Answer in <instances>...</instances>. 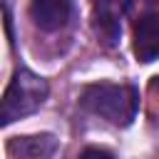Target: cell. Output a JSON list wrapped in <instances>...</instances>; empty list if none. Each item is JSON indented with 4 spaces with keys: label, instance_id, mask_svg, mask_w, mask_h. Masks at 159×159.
<instances>
[{
    "label": "cell",
    "instance_id": "obj_1",
    "mask_svg": "<svg viewBox=\"0 0 159 159\" xmlns=\"http://www.w3.org/2000/svg\"><path fill=\"white\" fill-rule=\"evenodd\" d=\"M80 104L117 124V127H127L132 124V119L137 117V107H139V94L132 84H109V82H97V84H87L80 94Z\"/></svg>",
    "mask_w": 159,
    "mask_h": 159
},
{
    "label": "cell",
    "instance_id": "obj_2",
    "mask_svg": "<svg viewBox=\"0 0 159 159\" xmlns=\"http://www.w3.org/2000/svg\"><path fill=\"white\" fill-rule=\"evenodd\" d=\"M47 99V82L35 75L27 67L15 70L5 94H2V107H0V122L7 127L32 112H37L42 107V102Z\"/></svg>",
    "mask_w": 159,
    "mask_h": 159
},
{
    "label": "cell",
    "instance_id": "obj_3",
    "mask_svg": "<svg viewBox=\"0 0 159 159\" xmlns=\"http://www.w3.org/2000/svg\"><path fill=\"white\" fill-rule=\"evenodd\" d=\"M132 50L139 62L159 60V12H144L132 30Z\"/></svg>",
    "mask_w": 159,
    "mask_h": 159
},
{
    "label": "cell",
    "instance_id": "obj_4",
    "mask_svg": "<svg viewBox=\"0 0 159 159\" xmlns=\"http://www.w3.org/2000/svg\"><path fill=\"white\" fill-rule=\"evenodd\" d=\"M30 17L40 30L55 32L70 22L72 0H30Z\"/></svg>",
    "mask_w": 159,
    "mask_h": 159
},
{
    "label": "cell",
    "instance_id": "obj_5",
    "mask_svg": "<svg viewBox=\"0 0 159 159\" xmlns=\"http://www.w3.org/2000/svg\"><path fill=\"white\" fill-rule=\"evenodd\" d=\"M119 5L117 0H94V10H92V25H94V32L97 37L104 42V45H117L119 40Z\"/></svg>",
    "mask_w": 159,
    "mask_h": 159
},
{
    "label": "cell",
    "instance_id": "obj_6",
    "mask_svg": "<svg viewBox=\"0 0 159 159\" xmlns=\"http://www.w3.org/2000/svg\"><path fill=\"white\" fill-rule=\"evenodd\" d=\"M57 139L52 134H32V137H17L10 142V157L12 159H57Z\"/></svg>",
    "mask_w": 159,
    "mask_h": 159
},
{
    "label": "cell",
    "instance_id": "obj_7",
    "mask_svg": "<svg viewBox=\"0 0 159 159\" xmlns=\"http://www.w3.org/2000/svg\"><path fill=\"white\" fill-rule=\"evenodd\" d=\"M80 159H114L107 149H102V147H87L82 154H80Z\"/></svg>",
    "mask_w": 159,
    "mask_h": 159
}]
</instances>
